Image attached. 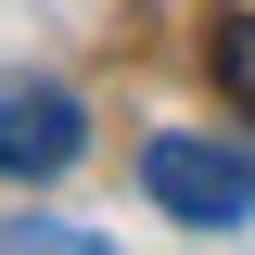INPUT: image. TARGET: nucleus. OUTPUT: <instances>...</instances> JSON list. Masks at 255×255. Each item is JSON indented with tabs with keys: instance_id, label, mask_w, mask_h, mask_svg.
I'll list each match as a JSON object with an SVG mask.
<instances>
[{
	"instance_id": "f257e3e1",
	"label": "nucleus",
	"mask_w": 255,
	"mask_h": 255,
	"mask_svg": "<svg viewBox=\"0 0 255 255\" xmlns=\"http://www.w3.org/2000/svg\"><path fill=\"white\" fill-rule=\"evenodd\" d=\"M140 191H153L179 230H243L255 217V166L230 153V140H204V128H153V140H140Z\"/></svg>"
},
{
	"instance_id": "f03ea898",
	"label": "nucleus",
	"mask_w": 255,
	"mask_h": 255,
	"mask_svg": "<svg viewBox=\"0 0 255 255\" xmlns=\"http://www.w3.org/2000/svg\"><path fill=\"white\" fill-rule=\"evenodd\" d=\"M90 153V102L64 77H0V179H64Z\"/></svg>"
},
{
	"instance_id": "7ed1b4c3",
	"label": "nucleus",
	"mask_w": 255,
	"mask_h": 255,
	"mask_svg": "<svg viewBox=\"0 0 255 255\" xmlns=\"http://www.w3.org/2000/svg\"><path fill=\"white\" fill-rule=\"evenodd\" d=\"M204 64H217V90H230V102L255 115V0H243V13H217V38H204Z\"/></svg>"
},
{
	"instance_id": "20e7f679",
	"label": "nucleus",
	"mask_w": 255,
	"mask_h": 255,
	"mask_svg": "<svg viewBox=\"0 0 255 255\" xmlns=\"http://www.w3.org/2000/svg\"><path fill=\"white\" fill-rule=\"evenodd\" d=\"M0 243H13V255H102V230H77V217H0Z\"/></svg>"
}]
</instances>
